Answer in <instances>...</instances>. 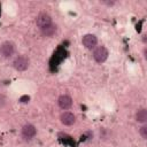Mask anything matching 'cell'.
Masks as SVG:
<instances>
[{"instance_id": "obj_1", "label": "cell", "mask_w": 147, "mask_h": 147, "mask_svg": "<svg viewBox=\"0 0 147 147\" xmlns=\"http://www.w3.org/2000/svg\"><path fill=\"white\" fill-rule=\"evenodd\" d=\"M93 57H94V60H95L98 63L105 62V61L107 60V57H108V51H107V48H106L105 46H99V47H96V48L94 49V52H93Z\"/></svg>"}, {"instance_id": "obj_2", "label": "cell", "mask_w": 147, "mask_h": 147, "mask_svg": "<svg viewBox=\"0 0 147 147\" xmlns=\"http://www.w3.org/2000/svg\"><path fill=\"white\" fill-rule=\"evenodd\" d=\"M15 52V46L10 41H5L0 45V54L3 57H10Z\"/></svg>"}, {"instance_id": "obj_3", "label": "cell", "mask_w": 147, "mask_h": 147, "mask_svg": "<svg viewBox=\"0 0 147 147\" xmlns=\"http://www.w3.org/2000/svg\"><path fill=\"white\" fill-rule=\"evenodd\" d=\"M29 63H30L29 62V59L26 56L21 55V56H17L15 59V61H14V68L16 70H18V71H24V70L28 69Z\"/></svg>"}, {"instance_id": "obj_4", "label": "cell", "mask_w": 147, "mask_h": 147, "mask_svg": "<svg viewBox=\"0 0 147 147\" xmlns=\"http://www.w3.org/2000/svg\"><path fill=\"white\" fill-rule=\"evenodd\" d=\"M82 42H83V45H84L86 48L92 49V48H94V47L96 46V44H98V39H96V37H95L94 34H92V33H87V34H85V36L83 37Z\"/></svg>"}, {"instance_id": "obj_5", "label": "cell", "mask_w": 147, "mask_h": 147, "mask_svg": "<svg viewBox=\"0 0 147 147\" xmlns=\"http://www.w3.org/2000/svg\"><path fill=\"white\" fill-rule=\"evenodd\" d=\"M36 23H37V25H38L40 29H42V28H45V26H47L48 24L52 23V18H51V16H49L47 13H40V14L37 16Z\"/></svg>"}, {"instance_id": "obj_6", "label": "cell", "mask_w": 147, "mask_h": 147, "mask_svg": "<svg viewBox=\"0 0 147 147\" xmlns=\"http://www.w3.org/2000/svg\"><path fill=\"white\" fill-rule=\"evenodd\" d=\"M37 133V130H36V126L32 125V124H25L23 127H22V136L25 138V139H32Z\"/></svg>"}, {"instance_id": "obj_7", "label": "cell", "mask_w": 147, "mask_h": 147, "mask_svg": "<svg viewBox=\"0 0 147 147\" xmlns=\"http://www.w3.org/2000/svg\"><path fill=\"white\" fill-rule=\"evenodd\" d=\"M60 119H61V123H62V124H64V125H67V126H70V125H72V124L75 123L76 117H75V115H74L72 113H70V111H64V113L61 114Z\"/></svg>"}, {"instance_id": "obj_8", "label": "cell", "mask_w": 147, "mask_h": 147, "mask_svg": "<svg viewBox=\"0 0 147 147\" xmlns=\"http://www.w3.org/2000/svg\"><path fill=\"white\" fill-rule=\"evenodd\" d=\"M57 102H59V106H60L62 109H64V110L69 109V108L72 106V99H71L69 95H67V94L61 95V96L59 98Z\"/></svg>"}, {"instance_id": "obj_9", "label": "cell", "mask_w": 147, "mask_h": 147, "mask_svg": "<svg viewBox=\"0 0 147 147\" xmlns=\"http://www.w3.org/2000/svg\"><path fill=\"white\" fill-rule=\"evenodd\" d=\"M56 30H57V26H56L55 24L51 23V24H48L47 26H45V28L41 29V33H42L45 37H52V36H54V34L56 33Z\"/></svg>"}, {"instance_id": "obj_10", "label": "cell", "mask_w": 147, "mask_h": 147, "mask_svg": "<svg viewBox=\"0 0 147 147\" xmlns=\"http://www.w3.org/2000/svg\"><path fill=\"white\" fill-rule=\"evenodd\" d=\"M136 121L138 123H146L147 122V110L145 108H141L136 114Z\"/></svg>"}, {"instance_id": "obj_11", "label": "cell", "mask_w": 147, "mask_h": 147, "mask_svg": "<svg viewBox=\"0 0 147 147\" xmlns=\"http://www.w3.org/2000/svg\"><path fill=\"white\" fill-rule=\"evenodd\" d=\"M140 134H141L142 139H146L147 138V126L146 125H142L140 127Z\"/></svg>"}, {"instance_id": "obj_12", "label": "cell", "mask_w": 147, "mask_h": 147, "mask_svg": "<svg viewBox=\"0 0 147 147\" xmlns=\"http://www.w3.org/2000/svg\"><path fill=\"white\" fill-rule=\"evenodd\" d=\"M6 102H7V98H6L3 94H0V107L5 106Z\"/></svg>"}, {"instance_id": "obj_13", "label": "cell", "mask_w": 147, "mask_h": 147, "mask_svg": "<svg viewBox=\"0 0 147 147\" xmlns=\"http://www.w3.org/2000/svg\"><path fill=\"white\" fill-rule=\"evenodd\" d=\"M29 100H30V96H29V95H23V96L20 99V101H21V102H24V103H25V102H29Z\"/></svg>"}, {"instance_id": "obj_14", "label": "cell", "mask_w": 147, "mask_h": 147, "mask_svg": "<svg viewBox=\"0 0 147 147\" xmlns=\"http://www.w3.org/2000/svg\"><path fill=\"white\" fill-rule=\"evenodd\" d=\"M0 15H1V10H0Z\"/></svg>"}]
</instances>
